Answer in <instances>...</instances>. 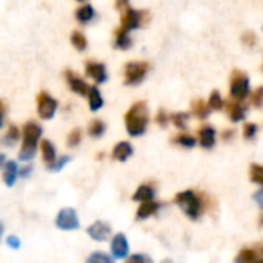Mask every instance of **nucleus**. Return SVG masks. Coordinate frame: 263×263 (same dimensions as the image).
Wrapping results in <instances>:
<instances>
[{
  "label": "nucleus",
  "mask_w": 263,
  "mask_h": 263,
  "mask_svg": "<svg viewBox=\"0 0 263 263\" xmlns=\"http://www.w3.org/2000/svg\"><path fill=\"white\" fill-rule=\"evenodd\" d=\"M149 63L148 62H129L125 66V83L126 85H137L140 83L145 76L148 74Z\"/></svg>",
  "instance_id": "nucleus-6"
},
{
  "label": "nucleus",
  "mask_w": 263,
  "mask_h": 263,
  "mask_svg": "<svg viewBox=\"0 0 263 263\" xmlns=\"http://www.w3.org/2000/svg\"><path fill=\"white\" fill-rule=\"evenodd\" d=\"M6 243H8V247H11L14 250H18L20 248V239L17 236H14V234H11V236L6 237Z\"/></svg>",
  "instance_id": "nucleus-39"
},
{
  "label": "nucleus",
  "mask_w": 263,
  "mask_h": 263,
  "mask_svg": "<svg viewBox=\"0 0 263 263\" xmlns=\"http://www.w3.org/2000/svg\"><path fill=\"white\" fill-rule=\"evenodd\" d=\"M80 139H82V133H80L79 128H76V129H72V131L68 134L66 143H68V146L74 148V146H77V145L80 143Z\"/></svg>",
  "instance_id": "nucleus-34"
},
{
  "label": "nucleus",
  "mask_w": 263,
  "mask_h": 263,
  "mask_svg": "<svg viewBox=\"0 0 263 263\" xmlns=\"http://www.w3.org/2000/svg\"><path fill=\"white\" fill-rule=\"evenodd\" d=\"M230 94L234 100L242 102L250 94V77L243 71H233L230 79Z\"/></svg>",
  "instance_id": "nucleus-5"
},
{
  "label": "nucleus",
  "mask_w": 263,
  "mask_h": 263,
  "mask_svg": "<svg viewBox=\"0 0 263 263\" xmlns=\"http://www.w3.org/2000/svg\"><path fill=\"white\" fill-rule=\"evenodd\" d=\"M40 149H42L43 160H45L48 165L52 163V162H55V148H54V145H52L49 140H42Z\"/></svg>",
  "instance_id": "nucleus-21"
},
{
  "label": "nucleus",
  "mask_w": 263,
  "mask_h": 263,
  "mask_svg": "<svg viewBox=\"0 0 263 263\" xmlns=\"http://www.w3.org/2000/svg\"><path fill=\"white\" fill-rule=\"evenodd\" d=\"M69 160H71V156H62V157L55 159V162L49 163V165H48V170H49V171H60Z\"/></svg>",
  "instance_id": "nucleus-33"
},
{
  "label": "nucleus",
  "mask_w": 263,
  "mask_h": 263,
  "mask_svg": "<svg viewBox=\"0 0 263 263\" xmlns=\"http://www.w3.org/2000/svg\"><path fill=\"white\" fill-rule=\"evenodd\" d=\"M233 134H234V131H233V129H228V131H225V133H223V139H227V140H228Z\"/></svg>",
  "instance_id": "nucleus-43"
},
{
  "label": "nucleus",
  "mask_w": 263,
  "mask_h": 263,
  "mask_svg": "<svg viewBox=\"0 0 263 263\" xmlns=\"http://www.w3.org/2000/svg\"><path fill=\"white\" fill-rule=\"evenodd\" d=\"M260 222H262V225H263V216H262V217H260Z\"/></svg>",
  "instance_id": "nucleus-46"
},
{
  "label": "nucleus",
  "mask_w": 263,
  "mask_h": 263,
  "mask_svg": "<svg viewBox=\"0 0 263 263\" xmlns=\"http://www.w3.org/2000/svg\"><path fill=\"white\" fill-rule=\"evenodd\" d=\"M125 263H153V259L146 254H133Z\"/></svg>",
  "instance_id": "nucleus-35"
},
{
  "label": "nucleus",
  "mask_w": 263,
  "mask_h": 263,
  "mask_svg": "<svg viewBox=\"0 0 263 263\" xmlns=\"http://www.w3.org/2000/svg\"><path fill=\"white\" fill-rule=\"evenodd\" d=\"M71 43H72L79 51H83V49L88 46V40H86V37L83 35V32H80V31H72V32H71Z\"/></svg>",
  "instance_id": "nucleus-27"
},
{
  "label": "nucleus",
  "mask_w": 263,
  "mask_h": 263,
  "mask_svg": "<svg viewBox=\"0 0 263 263\" xmlns=\"http://www.w3.org/2000/svg\"><path fill=\"white\" fill-rule=\"evenodd\" d=\"M88 100H89L91 111H97L103 106V99H102V94H100L97 86H91L89 94H88Z\"/></svg>",
  "instance_id": "nucleus-20"
},
{
  "label": "nucleus",
  "mask_w": 263,
  "mask_h": 263,
  "mask_svg": "<svg viewBox=\"0 0 263 263\" xmlns=\"http://www.w3.org/2000/svg\"><path fill=\"white\" fill-rule=\"evenodd\" d=\"M174 200L182 208V211L191 219H199L203 213V202L194 191H182L176 196Z\"/></svg>",
  "instance_id": "nucleus-4"
},
{
  "label": "nucleus",
  "mask_w": 263,
  "mask_h": 263,
  "mask_svg": "<svg viewBox=\"0 0 263 263\" xmlns=\"http://www.w3.org/2000/svg\"><path fill=\"white\" fill-rule=\"evenodd\" d=\"M156 196V191L151 185H140L139 190L134 193L133 200H139V202H153Z\"/></svg>",
  "instance_id": "nucleus-17"
},
{
  "label": "nucleus",
  "mask_w": 263,
  "mask_h": 263,
  "mask_svg": "<svg viewBox=\"0 0 263 263\" xmlns=\"http://www.w3.org/2000/svg\"><path fill=\"white\" fill-rule=\"evenodd\" d=\"M55 227L59 230H63V231L77 230L80 227L77 213L72 208H63V210H60L59 214H57V217H55Z\"/></svg>",
  "instance_id": "nucleus-7"
},
{
  "label": "nucleus",
  "mask_w": 263,
  "mask_h": 263,
  "mask_svg": "<svg viewBox=\"0 0 263 263\" xmlns=\"http://www.w3.org/2000/svg\"><path fill=\"white\" fill-rule=\"evenodd\" d=\"M250 177L254 183H259L263 186V165L253 163L251 170H250Z\"/></svg>",
  "instance_id": "nucleus-28"
},
{
  "label": "nucleus",
  "mask_w": 263,
  "mask_h": 263,
  "mask_svg": "<svg viewBox=\"0 0 263 263\" xmlns=\"http://www.w3.org/2000/svg\"><path fill=\"white\" fill-rule=\"evenodd\" d=\"M94 17V8L91 3H82L76 9V18L82 23H88Z\"/></svg>",
  "instance_id": "nucleus-19"
},
{
  "label": "nucleus",
  "mask_w": 263,
  "mask_h": 263,
  "mask_svg": "<svg viewBox=\"0 0 263 263\" xmlns=\"http://www.w3.org/2000/svg\"><path fill=\"white\" fill-rule=\"evenodd\" d=\"M18 173H20V171H18L17 163H15L14 160L6 162L5 166H3V174H2L5 185H6V186H12V185L15 183V179H17Z\"/></svg>",
  "instance_id": "nucleus-15"
},
{
  "label": "nucleus",
  "mask_w": 263,
  "mask_h": 263,
  "mask_svg": "<svg viewBox=\"0 0 263 263\" xmlns=\"http://www.w3.org/2000/svg\"><path fill=\"white\" fill-rule=\"evenodd\" d=\"M131 156H133V146L129 142H119L112 149V157L119 162H125Z\"/></svg>",
  "instance_id": "nucleus-16"
},
{
  "label": "nucleus",
  "mask_w": 263,
  "mask_h": 263,
  "mask_svg": "<svg viewBox=\"0 0 263 263\" xmlns=\"http://www.w3.org/2000/svg\"><path fill=\"white\" fill-rule=\"evenodd\" d=\"M148 108L145 102H136L126 112L125 116V125H126V131L129 133V136L137 137L142 136L146 131L148 126Z\"/></svg>",
  "instance_id": "nucleus-1"
},
{
  "label": "nucleus",
  "mask_w": 263,
  "mask_h": 263,
  "mask_svg": "<svg viewBox=\"0 0 263 263\" xmlns=\"http://www.w3.org/2000/svg\"><path fill=\"white\" fill-rule=\"evenodd\" d=\"M259 259V256H257V253L254 251V250H250V248H245V250H242L239 254H237V257L234 259V262L236 263H254L256 260Z\"/></svg>",
  "instance_id": "nucleus-25"
},
{
  "label": "nucleus",
  "mask_w": 263,
  "mask_h": 263,
  "mask_svg": "<svg viewBox=\"0 0 263 263\" xmlns=\"http://www.w3.org/2000/svg\"><path fill=\"white\" fill-rule=\"evenodd\" d=\"M117 8L120 9V29L129 32L131 29H137L143 25L146 20L148 12L146 11H139L129 6L128 2H117Z\"/></svg>",
  "instance_id": "nucleus-3"
},
{
  "label": "nucleus",
  "mask_w": 263,
  "mask_h": 263,
  "mask_svg": "<svg viewBox=\"0 0 263 263\" xmlns=\"http://www.w3.org/2000/svg\"><path fill=\"white\" fill-rule=\"evenodd\" d=\"M131 45H133V40L129 37V34L123 29H117L116 31V46L120 49H128V48H131Z\"/></svg>",
  "instance_id": "nucleus-23"
},
{
  "label": "nucleus",
  "mask_w": 263,
  "mask_h": 263,
  "mask_svg": "<svg viewBox=\"0 0 263 263\" xmlns=\"http://www.w3.org/2000/svg\"><path fill=\"white\" fill-rule=\"evenodd\" d=\"M254 263H263V259H262V257H259V259H257V260H256Z\"/></svg>",
  "instance_id": "nucleus-44"
},
{
  "label": "nucleus",
  "mask_w": 263,
  "mask_h": 263,
  "mask_svg": "<svg viewBox=\"0 0 263 263\" xmlns=\"http://www.w3.org/2000/svg\"><path fill=\"white\" fill-rule=\"evenodd\" d=\"M256 133H257V125L256 123H245V126H243V137L245 139L251 140L256 136Z\"/></svg>",
  "instance_id": "nucleus-36"
},
{
  "label": "nucleus",
  "mask_w": 263,
  "mask_h": 263,
  "mask_svg": "<svg viewBox=\"0 0 263 263\" xmlns=\"http://www.w3.org/2000/svg\"><path fill=\"white\" fill-rule=\"evenodd\" d=\"M199 143L206 149L213 148L214 143H216V131H214V128H211L210 125L202 126L199 129Z\"/></svg>",
  "instance_id": "nucleus-13"
},
{
  "label": "nucleus",
  "mask_w": 263,
  "mask_h": 263,
  "mask_svg": "<svg viewBox=\"0 0 263 263\" xmlns=\"http://www.w3.org/2000/svg\"><path fill=\"white\" fill-rule=\"evenodd\" d=\"M86 233L89 234V237H91L92 240H96V242H105V240L109 237V234H111V227H109L106 222L99 220V222H94V223L88 228Z\"/></svg>",
  "instance_id": "nucleus-10"
},
{
  "label": "nucleus",
  "mask_w": 263,
  "mask_h": 263,
  "mask_svg": "<svg viewBox=\"0 0 263 263\" xmlns=\"http://www.w3.org/2000/svg\"><path fill=\"white\" fill-rule=\"evenodd\" d=\"M251 102H253V105L257 106V108L263 106V86H259V88L253 92Z\"/></svg>",
  "instance_id": "nucleus-37"
},
{
  "label": "nucleus",
  "mask_w": 263,
  "mask_h": 263,
  "mask_svg": "<svg viewBox=\"0 0 263 263\" xmlns=\"http://www.w3.org/2000/svg\"><path fill=\"white\" fill-rule=\"evenodd\" d=\"M65 77H66V82H68L71 91H74V92H77V94H80V96L89 94L91 86H89L83 79H80L76 72H72V71L68 69V71H65Z\"/></svg>",
  "instance_id": "nucleus-9"
},
{
  "label": "nucleus",
  "mask_w": 263,
  "mask_h": 263,
  "mask_svg": "<svg viewBox=\"0 0 263 263\" xmlns=\"http://www.w3.org/2000/svg\"><path fill=\"white\" fill-rule=\"evenodd\" d=\"M31 171H32V166H31V165H28V166H25V168H22V170H20L18 176H22V177H28Z\"/></svg>",
  "instance_id": "nucleus-42"
},
{
  "label": "nucleus",
  "mask_w": 263,
  "mask_h": 263,
  "mask_svg": "<svg viewBox=\"0 0 263 263\" xmlns=\"http://www.w3.org/2000/svg\"><path fill=\"white\" fill-rule=\"evenodd\" d=\"M156 120H157V123H159V125L165 126V125H166V122H168V116H166V112H165L163 109H160V111L157 112Z\"/></svg>",
  "instance_id": "nucleus-40"
},
{
  "label": "nucleus",
  "mask_w": 263,
  "mask_h": 263,
  "mask_svg": "<svg viewBox=\"0 0 263 263\" xmlns=\"http://www.w3.org/2000/svg\"><path fill=\"white\" fill-rule=\"evenodd\" d=\"M188 117H190V116H188L186 112H176V114H173V116H171V120H173V123H174L177 128L185 129V128H186Z\"/></svg>",
  "instance_id": "nucleus-32"
},
{
  "label": "nucleus",
  "mask_w": 263,
  "mask_h": 263,
  "mask_svg": "<svg viewBox=\"0 0 263 263\" xmlns=\"http://www.w3.org/2000/svg\"><path fill=\"white\" fill-rule=\"evenodd\" d=\"M18 137H20V134H18L17 126L9 125L8 129H6V133L3 134V145H5V146H12V145L17 143Z\"/></svg>",
  "instance_id": "nucleus-24"
},
{
  "label": "nucleus",
  "mask_w": 263,
  "mask_h": 263,
  "mask_svg": "<svg viewBox=\"0 0 263 263\" xmlns=\"http://www.w3.org/2000/svg\"><path fill=\"white\" fill-rule=\"evenodd\" d=\"M111 251H112V256L116 259H125L128 256L129 245H128L125 234H116L114 236V239L111 242Z\"/></svg>",
  "instance_id": "nucleus-12"
},
{
  "label": "nucleus",
  "mask_w": 263,
  "mask_h": 263,
  "mask_svg": "<svg viewBox=\"0 0 263 263\" xmlns=\"http://www.w3.org/2000/svg\"><path fill=\"white\" fill-rule=\"evenodd\" d=\"M159 208H160V203H157V202H145V203H142L140 206H139V210H137V219L139 220H143V219H148L149 216H153V214H156L157 211H159Z\"/></svg>",
  "instance_id": "nucleus-18"
},
{
  "label": "nucleus",
  "mask_w": 263,
  "mask_h": 263,
  "mask_svg": "<svg viewBox=\"0 0 263 263\" xmlns=\"http://www.w3.org/2000/svg\"><path fill=\"white\" fill-rule=\"evenodd\" d=\"M85 71L86 74L94 79L97 83H103L106 82L108 79V74H106V66L103 63H99V62H86L85 63Z\"/></svg>",
  "instance_id": "nucleus-11"
},
{
  "label": "nucleus",
  "mask_w": 263,
  "mask_h": 263,
  "mask_svg": "<svg viewBox=\"0 0 263 263\" xmlns=\"http://www.w3.org/2000/svg\"><path fill=\"white\" fill-rule=\"evenodd\" d=\"M242 40H243V43L247 45V46H250V48H254V45H256V34L253 32V31H248V32H243V35H242Z\"/></svg>",
  "instance_id": "nucleus-38"
},
{
  "label": "nucleus",
  "mask_w": 263,
  "mask_h": 263,
  "mask_svg": "<svg viewBox=\"0 0 263 263\" xmlns=\"http://www.w3.org/2000/svg\"><path fill=\"white\" fill-rule=\"evenodd\" d=\"M162 263H173V262H171L170 259H165V260H163V262H162Z\"/></svg>",
  "instance_id": "nucleus-45"
},
{
  "label": "nucleus",
  "mask_w": 263,
  "mask_h": 263,
  "mask_svg": "<svg viewBox=\"0 0 263 263\" xmlns=\"http://www.w3.org/2000/svg\"><path fill=\"white\" fill-rule=\"evenodd\" d=\"M174 142L177 145H180V146H185V148H193L196 145V139L193 136H190V134H179L174 139Z\"/></svg>",
  "instance_id": "nucleus-30"
},
{
  "label": "nucleus",
  "mask_w": 263,
  "mask_h": 263,
  "mask_svg": "<svg viewBox=\"0 0 263 263\" xmlns=\"http://www.w3.org/2000/svg\"><path fill=\"white\" fill-rule=\"evenodd\" d=\"M57 106H59L57 100L52 99L46 91H42L37 96V111H39V116L42 119H45V120L52 119V116L55 114Z\"/></svg>",
  "instance_id": "nucleus-8"
},
{
  "label": "nucleus",
  "mask_w": 263,
  "mask_h": 263,
  "mask_svg": "<svg viewBox=\"0 0 263 263\" xmlns=\"http://www.w3.org/2000/svg\"><path fill=\"white\" fill-rule=\"evenodd\" d=\"M208 106L211 109H222L223 106V100H222V96L217 89H214L210 96V100H208Z\"/></svg>",
  "instance_id": "nucleus-29"
},
{
  "label": "nucleus",
  "mask_w": 263,
  "mask_h": 263,
  "mask_svg": "<svg viewBox=\"0 0 263 263\" xmlns=\"http://www.w3.org/2000/svg\"><path fill=\"white\" fill-rule=\"evenodd\" d=\"M105 129H106V126H105V123H103L102 120H99V119H96V120H92V122L89 123V128H88V133H89V136H91V137H94V139H97V137H102V136H103V133H105Z\"/></svg>",
  "instance_id": "nucleus-26"
},
{
  "label": "nucleus",
  "mask_w": 263,
  "mask_h": 263,
  "mask_svg": "<svg viewBox=\"0 0 263 263\" xmlns=\"http://www.w3.org/2000/svg\"><path fill=\"white\" fill-rule=\"evenodd\" d=\"M42 136V126L35 122H28L23 126V145L18 153L22 162H29L37 151V142Z\"/></svg>",
  "instance_id": "nucleus-2"
},
{
  "label": "nucleus",
  "mask_w": 263,
  "mask_h": 263,
  "mask_svg": "<svg viewBox=\"0 0 263 263\" xmlns=\"http://www.w3.org/2000/svg\"><path fill=\"white\" fill-rule=\"evenodd\" d=\"M254 200L259 203V206L263 210V190H260V191H257L256 194H254Z\"/></svg>",
  "instance_id": "nucleus-41"
},
{
  "label": "nucleus",
  "mask_w": 263,
  "mask_h": 263,
  "mask_svg": "<svg viewBox=\"0 0 263 263\" xmlns=\"http://www.w3.org/2000/svg\"><path fill=\"white\" fill-rule=\"evenodd\" d=\"M85 263H114V260L105 253H92Z\"/></svg>",
  "instance_id": "nucleus-31"
},
{
  "label": "nucleus",
  "mask_w": 263,
  "mask_h": 263,
  "mask_svg": "<svg viewBox=\"0 0 263 263\" xmlns=\"http://www.w3.org/2000/svg\"><path fill=\"white\" fill-rule=\"evenodd\" d=\"M227 109H228V116L233 122H240L247 116V108L242 105V102H237V100L228 102Z\"/></svg>",
  "instance_id": "nucleus-14"
},
{
  "label": "nucleus",
  "mask_w": 263,
  "mask_h": 263,
  "mask_svg": "<svg viewBox=\"0 0 263 263\" xmlns=\"http://www.w3.org/2000/svg\"><path fill=\"white\" fill-rule=\"evenodd\" d=\"M191 111H193V114L197 116L199 119H206L208 114H210V106H208V103H205L203 100L197 99V100H194V102L191 103Z\"/></svg>",
  "instance_id": "nucleus-22"
}]
</instances>
